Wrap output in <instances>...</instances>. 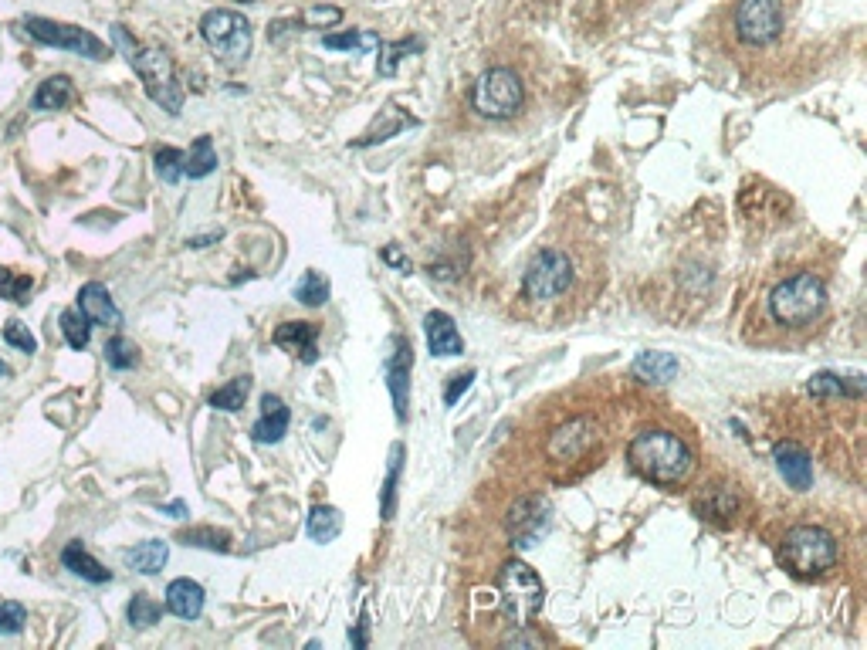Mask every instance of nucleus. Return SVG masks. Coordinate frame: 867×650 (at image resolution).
Wrapping results in <instances>:
<instances>
[{
  "instance_id": "b1692460",
  "label": "nucleus",
  "mask_w": 867,
  "mask_h": 650,
  "mask_svg": "<svg viewBox=\"0 0 867 650\" xmlns=\"http://www.w3.org/2000/svg\"><path fill=\"white\" fill-rule=\"evenodd\" d=\"M122 559H126V566L136 569V573L156 576L166 566V559H170V546L160 539H146V542H139V546L122 552Z\"/></svg>"
},
{
  "instance_id": "f03ea898",
  "label": "nucleus",
  "mask_w": 867,
  "mask_h": 650,
  "mask_svg": "<svg viewBox=\"0 0 867 650\" xmlns=\"http://www.w3.org/2000/svg\"><path fill=\"white\" fill-rule=\"evenodd\" d=\"M837 556V539L820 525H793L783 535V546H779V562L800 579L830 573L837 566Z\"/></svg>"
},
{
  "instance_id": "72a5a7b5",
  "label": "nucleus",
  "mask_w": 867,
  "mask_h": 650,
  "mask_svg": "<svg viewBox=\"0 0 867 650\" xmlns=\"http://www.w3.org/2000/svg\"><path fill=\"white\" fill-rule=\"evenodd\" d=\"M180 542H183V546L210 549V552H227V549H231V535H227V532H217V529H210V525H200V529L180 532Z\"/></svg>"
},
{
  "instance_id": "e433bc0d",
  "label": "nucleus",
  "mask_w": 867,
  "mask_h": 650,
  "mask_svg": "<svg viewBox=\"0 0 867 650\" xmlns=\"http://www.w3.org/2000/svg\"><path fill=\"white\" fill-rule=\"evenodd\" d=\"M153 163H156V173H160V180L170 183V187L183 180V153H180V149H173V146L156 149Z\"/></svg>"
},
{
  "instance_id": "39448f33",
  "label": "nucleus",
  "mask_w": 867,
  "mask_h": 650,
  "mask_svg": "<svg viewBox=\"0 0 867 650\" xmlns=\"http://www.w3.org/2000/svg\"><path fill=\"white\" fill-rule=\"evenodd\" d=\"M200 34H204V41L217 55V61L227 68H241L251 55V41H255L248 17L238 11H224V7H214V11L204 14Z\"/></svg>"
},
{
  "instance_id": "a878e982",
  "label": "nucleus",
  "mask_w": 867,
  "mask_h": 650,
  "mask_svg": "<svg viewBox=\"0 0 867 650\" xmlns=\"http://www.w3.org/2000/svg\"><path fill=\"white\" fill-rule=\"evenodd\" d=\"M217 170V149H214V139L210 136H200L194 146L183 153V177L190 180H204L210 173Z\"/></svg>"
},
{
  "instance_id": "c9c22d12",
  "label": "nucleus",
  "mask_w": 867,
  "mask_h": 650,
  "mask_svg": "<svg viewBox=\"0 0 867 650\" xmlns=\"http://www.w3.org/2000/svg\"><path fill=\"white\" fill-rule=\"evenodd\" d=\"M31 288H34L31 275H14L11 268H0V298H11V302L24 305L31 295Z\"/></svg>"
},
{
  "instance_id": "f257e3e1",
  "label": "nucleus",
  "mask_w": 867,
  "mask_h": 650,
  "mask_svg": "<svg viewBox=\"0 0 867 650\" xmlns=\"http://www.w3.org/2000/svg\"><path fill=\"white\" fill-rule=\"evenodd\" d=\"M627 461L644 481L661 488L685 485L691 471H695L691 447L678 434H671V430H641L627 447Z\"/></svg>"
},
{
  "instance_id": "49530a36",
  "label": "nucleus",
  "mask_w": 867,
  "mask_h": 650,
  "mask_svg": "<svg viewBox=\"0 0 867 650\" xmlns=\"http://www.w3.org/2000/svg\"><path fill=\"white\" fill-rule=\"evenodd\" d=\"M349 644L353 647H366L370 640H366V617L356 623V630H349Z\"/></svg>"
},
{
  "instance_id": "6e6552de",
  "label": "nucleus",
  "mask_w": 867,
  "mask_h": 650,
  "mask_svg": "<svg viewBox=\"0 0 867 650\" xmlns=\"http://www.w3.org/2000/svg\"><path fill=\"white\" fill-rule=\"evenodd\" d=\"M569 285H573V261L556 248L539 251L522 275V292H525V298H532V302L559 298Z\"/></svg>"
},
{
  "instance_id": "58836bf2",
  "label": "nucleus",
  "mask_w": 867,
  "mask_h": 650,
  "mask_svg": "<svg viewBox=\"0 0 867 650\" xmlns=\"http://www.w3.org/2000/svg\"><path fill=\"white\" fill-rule=\"evenodd\" d=\"M424 41L420 38H410V41H397V45H380V75H393L397 72V61L407 55V51H420Z\"/></svg>"
},
{
  "instance_id": "dca6fc26",
  "label": "nucleus",
  "mask_w": 867,
  "mask_h": 650,
  "mask_svg": "<svg viewBox=\"0 0 867 650\" xmlns=\"http://www.w3.org/2000/svg\"><path fill=\"white\" fill-rule=\"evenodd\" d=\"M288 424H292V410L285 407V400L275 397V393H265L261 397V417L251 427V437H255V444H278L288 434Z\"/></svg>"
},
{
  "instance_id": "423d86ee",
  "label": "nucleus",
  "mask_w": 867,
  "mask_h": 650,
  "mask_svg": "<svg viewBox=\"0 0 867 650\" xmlns=\"http://www.w3.org/2000/svg\"><path fill=\"white\" fill-rule=\"evenodd\" d=\"M129 65H133L136 75L143 78L146 95H150L160 109L170 112V116H177V112L183 109V85H180L170 55L160 48H139L136 55L129 58Z\"/></svg>"
},
{
  "instance_id": "7ed1b4c3",
  "label": "nucleus",
  "mask_w": 867,
  "mask_h": 650,
  "mask_svg": "<svg viewBox=\"0 0 867 650\" xmlns=\"http://www.w3.org/2000/svg\"><path fill=\"white\" fill-rule=\"evenodd\" d=\"M827 309V288L813 271H800V275L779 281L769 295V312L786 329H803L813 325Z\"/></svg>"
},
{
  "instance_id": "79ce46f5",
  "label": "nucleus",
  "mask_w": 867,
  "mask_h": 650,
  "mask_svg": "<svg viewBox=\"0 0 867 650\" xmlns=\"http://www.w3.org/2000/svg\"><path fill=\"white\" fill-rule=\"evenodd\" d=\"M471 383H475V370L454 373V376H451V383H448V390H444V403H448V407H454V403L461 400V393H468V390H471Z\"/></svg>"
},
{
  "instance_id": "9b49d317",
  "label": "nucleus",
  "mask_w": 867,
  "mask_h": 650,
  "mask_svg": "<svg viewBox=\"0 0 867 650\" xmlns=\"http://www.w3.org/2000/svg\"><path fill=\"white\" fill-rule=\"evenodd\" d=\"M549 525H553V505L542 495L519 498V502L509 508V518H505V529H509V539L515 549L536 546L542 535L549 532Z\"/></svg>"
},
{
  "instance_id": "7c9ffc66",
  "label": "nucleus",
  "mask_w": 867,
  "mask_h": 650,
  "mask_svg": "<svg viewBox=\"0 0 867 650\" xmlns=\"http://www.w3.org/2000/svg\"><path fill=\"white\" fill-rule=\"evenodd\" d=\"M322 45L332 51H376L383 41H380V34H373V31H343V34H326Z\"/></svg>"
},
{
  "instance_id": "c756f323",
  "label": "nucleus",
  "mask_w": 867,
  "mask_h": 650,
  "mask_svg": "<svg viewBox=\"0 0 867 650\" xmlns=\"http://www.w3.org/2000/svg\"><path fill=\"white\" fill-rule=\"evenodd\" d=\"M58 322H61V332H65L68 346L78 349V353H82V349H89V342H92V322L85 319L82 309H65Z\"/></svg>"
},
{
  "instance_id": "c85d7f7f",
  "label": "nucleus",
  "mask_w": 867,
  "mask_h": 650,
  "mask_svg": "<svg viewBox=\"0 0 867 650\" xmlns=\"http://www.w3.org/2000/svg\"><path fill=\"white\" fill-rule=\"evenodd\" d=\"M343 532V512L332 505H315L309 512V535L315 542H332Z\"/></svg>"
},
{
  "instance_id": "ea45409f",
  "label": "nucleus",
  "mask_w": 867,
  "mask_h": 650,
  "mask_svg": "<svg viewBox=\"0 0 867 650\" xmlns=\"http://www.w3.org/2000/svg\"><path fill=\"white\" fill-rule=\"evenodd\" d=\"M0 336H4V342L7 346H14V349H21V353H38V339L31 336L28 332V325L24 322H17V319H11L4 325V332H0Z\"/></svg>"
},
{
  "instance_id": "4c0bfd02",
  "label": "nucleus",
  "mask_w": 867,
  "mask_h": 650,
  "mask_svg": "<svg viewBox=\"0 0 867 650\" xmlns=\"http://www.w3.org/2000/svg\"><path fill=\"white\" fill-rule=\"evenodd\" d=\"M24 623H28V610L21 603L14 600L0 603V637H17L24 630Z\"/></svg>"
},
{
  "instance_id": "20e7f679",
  "label": "nucleus",
  "mask_w": 867,
  "mask_h": 650,
  "mask_svg": "<svg viewBox=\"0 0 867 650\" xmlns=\"http://www.w3.org/2000/svg\"><path fill=\"white\" fill-rule=\"evenodd\" d=\"M498 596H502V610L515 627H529L539 617L542 600H546V586L536 569H529L522 559H509L498 569Z\"/></svg>"
},
{
  "instance_id": "a18cd8bd",
  "label": "nucleus",
  "mask_w": 867,
  "mask_h": 650,
  "mask_svg": "<svg viewBox=\"0 0 867 650\" xmlns=\"http://www.w3.org/2000/svg\"><path fill=\"white\" fill-rule=\"evenodd\" d=\"M542 640L536 637V634H512V637H505V647H539Z\"/></svg>"
},
{
  "instance_id": "2eb2a0df",
  "label": "nucleus",
  "mask_w": 867,
  "mask_h": 650,
  "mask_svg": "<svg viewBox=\"0 0 867 650\" xmlns=\"http://www.w3.org/2000/svg\"><path fill=\"white\" fill-rule=\"evenodd\" d=\"M275 346L292 353L302 363H319V325L315 322H282L275 329Z\"/></svg>"
},
{
  "instance_id": "1a4fd4ad",
  "label": "nucleus",
  "mask_w": 867,
  "mask_h": 650,
  "mask_svg": "<svg viewBox=\"0 0 867 650\" xmlns=\"http://www.w3.org/2000/svg\"><path fill=\"white\" fill-rule=\"evenodd\" d=\"M24 31L31 34L34 41L41 45H51V48H65V51H75V55H85L92 61H102L109 51L92 31H82V28H72V24H58V21H48V17H28L24 21Z\"/></svg>"
},
{
  "instance_id": "473e14b6",
  "label": "nucleus",
  "mask_w": 867,
  "mask_h": 650,
  "mask_svg": "<svg viewBox=\"0 0 867 650\" xmlns=\"http://www.w3.org/2000/svg\"><path fill=\"white\" fill-rule=\"evenodd\" d=\"M295 298H299L302 305H309V309H319L329 298V281L322 278L319 271H305L299 278V285H295Z\"/></svg>"
},
{
  "instance_id": "aec40b11",
  "label": "nucleus",
  "mask_w": 867,
  "mask_h": 650,
  "mask_svg": "<svg viewBox=\"0 0 867 650\" xmlns=\"http://www.w3.org/2000/svg\"><path fill=\"white\" fill-rule=\"evenodd\" d=\"M78 309H82L85 319L95 322V325H119L122 322L116 302H112L109 288H105L102 281H89V285H82V292H78Z\"/></svg>"
},
{
  "instance_id": "8fccbe9b",
  "label": "nucleus",
  "mask_w": 867,
  "mask_h": 650,
  "mask_svg": "<svg viewBox=\"0 0 867 650\" xmlns=\"http://www.w3.org/2000/svg\"><path fill=\"white\" fill-rule=\"evenodd\" d=\"M7 373H11V370H7V363H0V380H4Z\"/></svg>"
},
{
  "instance_id": "4be33fe9",
  "label": "nucleus",
  "mask_w": 867,
  "mask_h": 650,
  "mask_svg": "<svg viewBox=\"0 0 867 650\" xmlns=\"http://www.w3.org/2000/svg\"><path fill=\"white\" fill-rule=\"evenodd\" d=\"M807 390L817 400H861L867 390L864 376H840V373H817Z\"/></svg>"
},
{
  "instance_id": "f704fd0d",
  "label": "nucleus",
  "mask_w": 867,
  "mask_h": 650,
  "mask_svg": "<svg viewBox=\"0 0 867 650\" xmlns=\"http://www.w3.org/2000/svg\"><path fill=\"white\" fill-rule=\"evenodd\" d=\"M160 613H163V606L156 603L150 593H136L133 600H129V606H126L129 623H133V627H139V630L153 627V623L160 620Z\"/></svg>"
},
{
  "instance_id": "f8f14e48",
  "label": "nucleus",
  "mask_w": 867,
  "mask_h": 650,
  "mask_svg": "<svg viewBox=\"0 0 867 650\" xmlns=\"http://www.w3.org/2000/svg\"><path fill=\"white\" fill-rule=\"evenodd\" d=\"M410 366H414V349H410V342L404 336H393L383 370H387V386H390L393 410H397L400 424L407 420V403H410Z\"/></svg>"
},
{
  "instance_id": "de8ad7c7",
  "label": "nucleus",
  "mask_w": 867,
  "mask_h": 650,
  "mask_svg": "<svg viewBox=\"0 0 867 650\" xmlns=\"http://www.w3.org/2000/svg\"><path fill=\"white\" fill-rule=\"evenodd\" d=\"M160 512H163V515H170V518H187V515H190V512H187V505H183V502L160 505Z\"/></svg>"
},
{
  "instance_id": "2f4dec72",
  "label": "nucleus",
  "mask_w": 867,
  "mask_h": 650,
  "mask_svg": "<svg viewBox=\"0 0 867 650\" xmlns=\"http://www.w3.org/2000/svg\"><path fill=\"white\" fill-rule=\"evenodd\" d=\"M105 363H109L112 370H119V373L133 370V366L139 363L136 342L126 339V336H112L109 342H105Z\"/></svg>"
},
{
  "instance_id": "37998d69",
  "label": "nucleus",
  "mask_w": 867,
  "mask_h": 650,
  "mask_svg": "<svg viewBox=\"0 0 867 650\" xmlns=\"http://www.w3.org/2000/svg\"><path fill=\"white\" fill-rule=\"evenodd\" d=\"M112 41H116V45H119L122 51H126V58H133L136 51H139L136 41L129 38V31H126V28H119V24H116V28H112Z\"/></svg>"
},
{
  "instance_id": "5701e85b",
  "label": "nucleus",
  "mask_w": 867,
  "mask_h": 650,
  "mask_svg": "<svg viewBox=\"0 0 867 650\" xmlns=\"http://www.w3.org/2000/svg\"><path fill=\"white\" fill-rule=\"evenodd\" d=\"M75 102V85L68 75H51L45 78V82L38 85V92H34L31 99V109L34 112H58L65 109V105Z\"/></svg>"
},
{
  "instance_id": "a211bd4d",
  "label": "nucleus",
  "mask_w": 867,
  "mask_h": 650,
  "mask_svg": "<svg viewBox=\"0 0 867 650\" xmlns=\"http://www.w3.org/2000/svg\"><path fill=\"white\" fill-rule=\"evenodd\" d=\"M424 336H427V349H431L434 356H461L464 353V339H461L458 325H454L448 312H427Z\"/></svg>"
},
{
  "instance_id": "4468645a",
  "label": "nucleus",
  "mask_w": 867,
  "mask_h": 650,
  "mask_svg": "<svg viewBox=\"0 0 867 650\" xmlns=\"http://www.w3.org/2000/svg\"><path fill=\"white\" fill-rule=\"evenodd\" d=\"M739 505H742L739 495H735V488L729 485H708L691 498L695 515L712 525H732V518L739 515Z\"/></svg>"
},
{
  "instance_id": "cd10ccee",
  "label": "nucleus",
  "mask_w": 867,
  "mask_h": 650,
  "mask_svg": "<svg viewBox=\"0 0 867 650\" xmlns=\"http://www.w3.org/2000/svg\"><path fill=\"white\" fill-rule=\"evenodd\" d=\"M248 393H251V376H234L231 383L217 386V390L210 393V407L234 414V410H241L244 403H248Z\"/></svg>"
},
{
  "instance_id": "6ab92c4d",
  "label": "nucleus",
  "mask_w": 867,
  "mask_h": 650,
  "mask_svg": "<svg viewBox=\"0 0 867 650\" xmlns=\"http://www.w3.org/2000/svg\"><path fill=\"white\" fill-rule=\"evenodd\" d=\"M166 610L180 620H197L204 613V586L194 583V579H173L166 586Z\"/></svg>"
},
{
  "instance_id": "09e8293b",
  "label": "nucleus",
  "mask_w": 867,
  "mask_h": 650,
  "mask_svg": "<svg viewBox=\"0 0 867 650\" xmlns=\"http://www.w3.org/2000/svg\"><path fill=\"white\" fill-rule=\"evenodd\" d=\"M210 241H221V231H217V234H207V237H190L187 244H190V248H207Z\"/></svg>"
},
{
  "instance_id": "a19ab883",
  "label": "nucleus",
  "mask_w": 867,
  "mask_h": 650,
  "mask_svg": "<svg viewBox=\"0 0 867 650\" xmlns=\"http://www.w3.org/2000/svg\"><path fill=\"white\" fill-rule=\"evenodd\" d=\"M305 24H312V28H329V24H339L343 21V11H339V7H312V11H305V17H302Z\"/></svg>"
},
{
  "instance_id": "9d476101",
  "label": "nucleus",
  "mask_w": 867,
  "mask_h": 650,
  "mask_svg": "<svg viewBox=\"0 0 867 650\" xmlns=\"http://www.w3.org/2000/svg\"><path fill=\"white\" fill-rule=\"evenodd\" d=\"M783 31V7L779 0H739L735 7V34L746 45H769Z\"/></svg>"
},
{
  "instance_id": "0eeeda50",
  "label": "nucleus",
  "mask_w": 867,
  "mask_h": 650,
  "mask_svg": "<svg viewBox=\"0 0 867 650\" xmlns=\"http://www.w3.org/2000/svg\"><path fill=\"white\" fill-rule=\"evenodd\" d=\"M525 89L512 68H488L471 89V105L485 119H512L522 109Z\"/></svg>"
},
{
  "instance_id": "393cba45",
  "label": "nucleus",
  "mask_w": 867,
  "mask_h": 650,
  "mask_svg": "<svg viewBox=\"0 0 867 650\" xmlns=\"http://www.w3.org/2000/svg\"><path fill=\"white\" fill-rule=\"evenodd\" d=\"M634 376L637 380H647V383H671L674 376H678V359H674L671 353H658V349H651V353H641L634 359Z\"/></svg>"
},
{
  "instance_id": "bb28decb",
  "label": "nucleus",
  "mask_w": 867,
  "mask_h": 650,
  "mask_svg": "<svg viewBox=\"0 0 867 650\" xmlns=\"http://www.w3.org/2000/svg\"><path fill=\"white\" fill-rule=\"evenodd\" d=\"M404 444L390 447V468H387V481H383V502H380V515L383 522H390L393 512H397V485H400V468H404Z\"/></svg>"
},
{
  "instance_id": "f3484780",
  "label": "nucleus",
  "mask_w": 867,
  "mask_h": 650,
  "mask_svg": "<svg viewBox=\"0 0 867 650\" xmlns=\"http://www.w3.org/2000/svg\"><path fill=\"white\" fill-rule=\"evenodd\" d=\"M773 458H776L779 474H783V481L793 491H807L813 485V461H810V454L803 451L800 444H793V441L776 444Z\"/></svg>"
},
{
  "instance_id": "c03bdc74",
  "label": "nucleus",
  "mask_w": 867,
  "mask_h": 650,
  "mask_svg": "<svg viewBox=\"0 0 867 650\" xmlns=\"http://www.w3.org/2000/svg\"><path fill=\"white\" fill-rule=\"evenodd\" d=\"M383 261H387V265H393L397 271H410V261L404 258V254H400L397 244H390V248H383Z\"/></svg>"
},
{
  "instance_id": "412c9836",
  "label": "nucleus",
  "mask_w": 867,
  "mask_h": 650,
  "mask_svg": "<svg viewBox=\"0 0 867 650\" xmlns=\"http://www.w3.org/2000/svg\"><path fill=\"white\" fill-rule=\"evenodd\" d=\"M61 566L68 569V573H75L78 579H85V583H92V586H105V583H112V573L109 569L102 566L99 559L92 556L89 549L82 546V542H68L65 549H61Z\"/></svg>"
},
{
  "instance_id": "ddd939ff",
  "label": "nucleus",
  "mask_w": 867,
  "mask_h": 650,
  "mask_svg": "<svg viewBox=\"0 0 867 650\" xmlns=\"http://www.w3.org/2000/svg\"><path fill=\"white\" fill-rule=\"evenodd\" d=\"M593 444H597V424H593L590 417H576L549 437V458L576 461V458H583Z\"/></svg>"
}]
</instances>
